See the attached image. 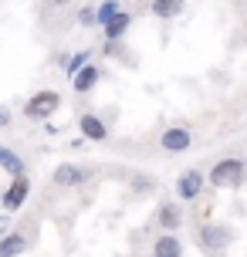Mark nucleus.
<instances>
[{
    "mask_svg": "<svg viewBox=\"0 0 247 257\" xmlns=\"http://www.w3.org/2000/svg\"><path fill=\"white\" fill-rule=\"evenodd\" d=\"M210 186H217V190H230V186H240L244 183V159L240 156H227V159H220L217 166L210 169V176H207Z\"/></svg>",
    "mask_w": 247,
    "mask_h": 257,
    "instance_id": "nucleus-1",
    "label": "nucleus"
},
{
    "mask_svg": "<svg viewBox=\"0 0 247 257\" xmlns=\"http://www.w3.org/2000/svg\"><path fill=\"white\" fill-rule=\"evenodd\" d=\"M58 105H61V95H58V91H51V88L34 91L24 102V115L31 118V122H48V118L58 112Z\"/></svg>",
    "mask_w": 247,
    "mask_h": 257,
    "instance_id": "nucleus-2",
    "label": "nucleus"
},
{
    "mask_svg": "<svg viewBox=\"0 0 247 257\" xmlns=\"http://www.w3.org/2000/svg\"><path fill=\"white\" fill-rule=\"evenodd\" d=\"M27 196H31V180H27V173H21V176H14L11 186L4 190V213L21 210V206L27 203Z\"/></svg>",
    "mask_w": 247,
    "mask_h": 257,
    "instance_id": "nucleus-3",
    "label": "nucleus"
},
{
    "mask_svg": "<svg viewBox=\"0 0 247 257\" xmlns=\"http://www.w3.org/2000/svg\"><path fill=\"white\" fill-rule=\"evenodd\" d=\"M203 186H207V176H203L200 169H183L180 180H176V196L190 203V200H196V196L203 193Z\"/></svg>",
    "mask_w": 247,
    "mask_h": 257,
    "instance_id": "nucleus-4",
    "label": "nucleus"
},
{
    "mask_svg": "<svg viewBox=\"0 0 247 257\" xmlns=\"http://www.w3.org/2000/svg\"><path fill=\"white\" fill-rule=\"evenodd\" d=\"M159 146L166 149V153H186L190 146H193V132L190 128H183V125H173V128H166L163 136H159Z\"/></svg>",
    "mask_w": 247,
    "mask_h": 257,
    "instance_id": "nucleus-5",
    "label": "nucleus"
},
{
    "mask_svg": "<svg viewBox=\"0 0 247 257\" xmlns=\"http://www.w3.org/2000/svg\"><path fill=\"white\" fill-rule=\"evenodd\" d=\"M88 169L85 166H78V163H58V169H54V183L58 186H81V183H88Z\"/></svg>",
    "mask_w": 247,
    "mask_h": 257,
    "instance_id": "nucleus-6",
    "label": "nucleus"
},
{
    "mask_svg": "<svg viewBox=\"0 0 247 257\" xmlns=\"http://www.w3.org/2000/svg\"><path fill=\"white\" fill-rule=\"evenodd\" d=\"M27 247H31V240H27V233H21V230H7L0 237V257H21Z\"/></svg>",
    "mask_w": 247,
    "mask_h": 257,
    "instance_id": "nucleus-7",
    "label": "nucleus"
},
{
    "mask_svg": "<svg viewBox=\"0 0 247 257\" xmlns=\"http://www.w3.org/2000/svg\"><path fill=\"white\" fill-rule=\"evenodd\" d=\"M98 75H102V71H98V68H95V64H85V68H78V71H75V75H71V88L78 91V95H88L91 88H95V85H98Z\"/></svg>",
    "mask_w": 247,
    "mask_h": 257,
    "instance_id": "nucleus-8",
    "label": "nucleus"
},
{
    "mask_svg": "<svg viewBox=\"0 0 247 257\" xmlns=\"http://www.w3.org/2000/svg\"><path fill=\"white\" fill-rule=\"evenodd\" d=\"M78 128H81V136H85V139H91V142H105V139H108V128H105V122H102L98 115H91V112H85V115H81Z\"/></svg>",
    "mask_w": 247,
    "mask_h": 257,
    "instance_id": "nucleus-9",
    "label": "nucleus"
},
{
    "mask_svg": "<svg viewBox=\"0 0 247 257\" xmlns=\"http://www.w3.org/2000/svg\"><path fill=\"white\" fill-rule=\"evenodd\" d=\"M129 24H132V17L126 11H118L115 17H108L102 24V31H105V41H122V34L129 31Z\"/></svg>",
    "mask_w": 247,
    "mask_h": 257,
    "instance_id": "nucleus-10",
    "label": "nucleus"
},
{
    "mask_svg": "<svg viewBox=\"0 0 247 257\" xmlns=\"http://www.w3.org/2000/svg\"><path fill=\"white\" fill-rule=\"evenodd\" d=\"M183 247H180V237L176 233H163L156 237V244H153V257H180Z\"/></svg>",
    "mask_w": 247,
    "mask_h": 257,
    "instance_id": "nucleus-11",
    "label": "nucleus"
},
{
    "mask_svg": "<svg viewBox=\"0 0 247 257\" xmlns=\"http://www.w3.org/2000/svg\"><path fill=\"white\" fill-rule=\"evenodd\" d=\"M156 217H159V227H163L166 233H176V230H180V223H183L180 206H176V203H163Z\"/></svg>",
    "mask_w": 247,
    "mask_h": 257,
    "instance_id": "nucleus-12",
    "label": "nucleus"
},
{
    "mask_svg": "<svg viewBox=\"0 0 247 257\" xmlns=\"http://www.w3.org/2000/svg\"><path fill=\"white\" fill-rule=\"evenodd\" d=\"M183 4H186V0H153V17H159V21H173V17L183 11Z\"/></svg>",
    "mask_w": 247,
    "mask_h": 257,
    "instance_id": "nucleus-13",
    "label": "nucleus"
},
{
    "mask_svg": "<svg viewBox=\"0 0 247 257\" xmlns=\"http://www.w3.org/2000/svg\"><path fill=\"white\" fill-rule=\"evenodd\" d=\"M0 166L7 169L11 176H21L24 173V159L14 153V149H7V146H0Z\"/></svg>",
    "mask_w": 247,
    "mask_h": 257,
    "instance_id": "nucleus-14",
    "label": "nucleus"
},
{
    "mask_svg": "<svg viewBox=\"0 0 247 257\" xmlns=\"http://www.w3.org/2000/svg\"><path fill=\"white\" fill-rule=\"evenodd\" d=\"M118 11H122V4H118V0H102V4L95 7V24L102 27L105 21H108V17H115Z\"/></svg>",
    "mask_w": 247,
    "mask_h": 257,
    "instance_id": "nucleus-15",
    "label": "nucleus"
},
{
    "mask_svg": "<svg viewBox=\"0 0 247 257\" xmlns=\"http://www.w3.org/2000/svg\"><path fill=\"white\" fill-rule=\"evenodd\" d=\"M203 244H207L210 250L223 247L227 244V230H220V227H203Z\"/></svg>",
    "mask_w": 247,
    "mask_h": 257,
    "instance_id": "nucleus-16",
    "label": "nucleus"
},
{
    "mask_svg": "<svg viewBox=\"0 0 247 257\" xmlns=\"http://www.w3.org/2000/svg\"><path fill=\"white\" fill-rule=\"evenodd\" d=\"M85 64H88V51H78V54H71V58L65 61V75L71 78L75 71H78V68H85Z\"/></svg>",
    "mask_w": 247,
    "mask_h": 257,
    "instance_id": "nucleus-17",
    "label": "nucleus"
},
{
    "mask_svg": "<svg viewBox=\"0 0 247 257\" xmlns=\"http://www.w3.org/2000/svg\"><path fill=\"white\" fill-rule=\"evenodd\" d=\"M75 21H78L81 27H98L95 24V7H81V11L75 14Z\"/></svg>",
    "mask_w": 247,
    "mask_h": 257,
    "instance_id": "nucleus-18",
    "label": "nucleus"
},
{
    "mask_svg": "<svg viewBox=\"0 0 247 257\" xmlns=\"http://www.w3.org/2000/svg\"><path fill=\"white\" fill-rule=\"evenodd\" d=\"M7 125H11V108L0 105V128H7Z\"/></svg>",
    "mask_w": 247,
    "mask_h": 257,
    "instance_id": "nucleus-19",
    "label": "nucleus"
},
{
    "mask_svg": "<svg viewBox=\"0 0 247 257\" xmlns=\"http://www.w3.org/2000/svg\"><path fill=\"white\" fill-rule=\"evenodd\" d=\"M11 230V213H0V237Z\"/></svg>",
    "mask_w": 247,
    "mask_h": 257,
    "instance_id": "nucleus-20",
    "label": "nucleus"
},
{
    "mask_svg": "<svg viewBox=\"0 0 247 257\" xmlns=\"http://www.w3.org/2000/svg\"><path fill=\"white\" fill-rule=\"evenodd\" d=\"M54 7H65V4H71V0H51Z\"/></svg>",
    "mask_w": 247,
    "mask_h": 257,
    "instance_id": "nucleus-21",
    "label": "nucleus"
}]
</instances>
